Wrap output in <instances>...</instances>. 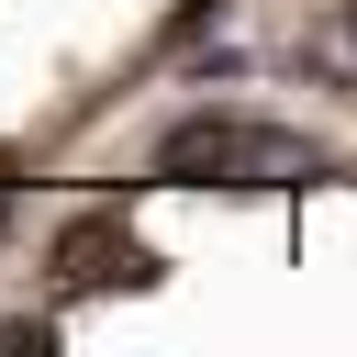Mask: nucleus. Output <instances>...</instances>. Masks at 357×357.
<instances>
[{
	"mask_svg": "<svg viewBox=\"0 0 357 357\" xmlns=\"http://www.w3.org/2000/svg\"><path fill=\"white\" fill-rule=\"evenodd\" d=\"M223 156H245V145H234V134H223V123H178V134H167V156H156V167H223Z\"/></svg>",
	"mask_w": 357,
	"mask_h": 357,
	"instance_id": "f257e3e1",
	"label": "nucleus"
}]
</instances>
